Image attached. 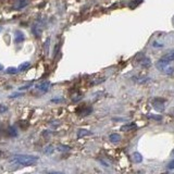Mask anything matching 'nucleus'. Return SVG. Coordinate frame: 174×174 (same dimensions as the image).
Here are the masks:
<instances>
[{"instance_id": "aec40b11", "label": "nucleus", "mask_w": 174, "mask_h": 174, "mask_svg": "<svg viewBox=\"0 0 174 174\" xmlns=\"http://www.w3.org/2000/svg\"><path fill=\"white\" fill-rule=\"evenodd\" d=\"M152 47H155V48H161V47H163L162 44H158L157 41H153L152 43Z\"/></svg>"}, {"instance_id": "a211bd4d", "label": "nucleus", "mask_w": 174, "mask_h": 174, "mask_svg": "<svg viewBox=\"0 0 174 174\" xmlns=\"http://www.w3.org/2000/svg\"><path fill=\"white\" fill-rule=\"evenodd\" d=\"M166 168H168V170H174V159L171 162L168 163V166H166Z\"/></svg>"}, {"instance_id": "f03ea898", "label": "nucleus", "mask_w": 174, "mask_h": 174, "mask_svg": "<svg viewBox=\"0 0 174 174\" xmlns=\"http://www.w3.org/2000/svg\"><path fill=\"white\" fill-rule=\"evenodd\" d=\"M51 84H50V82L49 81H44V82H40V83H38V84L35 85V88L37 90L41 92H47L50 88Z\"/></svg>"}, {"instance_id": "4be33fe9", "label": "nucleus", "mask_w": 174, "mask_h": 174, "mask_svg": "<svg viewBox=\"0 0 174 174\" xmlns=\"http://www.w3.org/2000/svg\"><path fill=\"white\" fill-rule=\"evenodd\" d=\"M20 94H18V92H15V94H13V95H11L10 98H14V97H19Z\"/></svg>"}, {"instance_id": "9b49d317", "label": "nucleus", "mask_w": 174, "mask_h": 174, "mask_svg": "<svg viewBox=\"0 0 174 174\" xmlns=\"http://www.w3.org/2000/svg\"><path fill=\"white\" fill-rule=\"evenodd\" d=\"M57 150H58V151H61V152H63V151H70L71 148L69 146H65V145H58V146H57Z\"/></svg>"}, {"instance_id": "f257e3e1", "label": "nucleus", "mask_w": 174, "mask_h": 174, "mask_svg": "<svg viewBox=\"0 0 174 174\" xmlns=\"http://www.w3.org/2000/svg\"><path fill=\"white\" fill-rule=\"evenodd\" d=\"M38 159L39 158L37 156L33 155H16L12 158L11 162L16 163L22 166H32L38 162Z\"/></svg>"}, {"instance_id": "393cba45", "label": "nucleus", "mask_w": 174, "mask_h": 174, "mask_svg": "<svg viewBox=\"0 0 174 174\" xmlns=\"http://www.w3.org/2000/svg\"><path fill=\"white\" fill-rule=\"evenodd\" d=\"M2 31H3V27H2V26H0V33L2 32Z\"/></svg>"}, {"instance_id": "412c9836", "label": "nucleus", "mask_w": 174, "mask_h": 174, "mask_svg": "<svg viewBox=\"0 0 174 174\" xmlns=\"http://www.w3.org/2000/svg\"><path fill=\"white\" fill-rule=\"evenodd\" d=\"M8 110L7 109V107H5V106H0V112H5Z\"/></svg>"}, {"instance_id": "2eb2a0df", "label": "nucleus", "mask_w": 174, "mask_h": 174, "mask_svg": "<svg viewBox=\"0 0 174 174\" xmlns=\"http://www.w3.org/2000/svg\"><path fill=\"white\" fill-rule=\"evenodd\" d=\"M33 33H34L37 37H39V36L41 35V30H38V26H34L33 27Z\"/></svg>"}, {"instance_id": "f3484780", "label": "nucleus", "mask_w": 174, "mask_h": 174, "mask_svg": "<svg viewBox=\"0 0 174 174\" xmlns=\"http://www.w3.org/2000/svg\"><path fill=\"white\" fill-rule=\"evenodd\" d=\"M32 82H31V83H28V84H26V85H23V86H21L19 88V89L18 90H20V92H22V90H25V89H28V88H30L31 86H32Z\"/></svg>"}, {"instance_id": "5701e85b", "label": "nucleus", "mask_w": 174, "mask_h": 174, "mask_svg": "<svg viewBox=\"0 0 174 174\" xmlns=\"http://www.w3.org/2000/svg\"><path fill=\"white\" fill-rule=\"evenodd\" d=\"M49 174H63L62 172H58V171H56V172H50Z\"/></svg>"}, {"instance_id": "4468645a", "label": "nucleus", "mask_w": 174, "mask_h": 174, "mask_svg": "<svg viewBox=\"0 0 174 174\" xmlns=\"http://www.w3.org/2000/svg\"><path fill=\"white\" fill-rule=\"evenodd\" d=\"M26 5H27V0H19V5H16V8L19 9V10H21V9L24 8Z\"/></svg>"}, {"instance_id": "39448f33", "label": "nucleus", "mask_w": 174, "mask_h": 174, "mask_svg": "<svg viewBox=\"0 0 174 174\" xmlns=\"http://www.w3.org/2000/svg\"><path fill=\"white\" fill-rule=\"evenodd\" d=\"M161 60H163V61H166V62L168 63H171L174 61V51L173 52H169V53L164 54L163 57L160 58Z\"/></svg>"}, {"instance_id": "423d86ee", "label": "nucleus", "mask_w": 174, "mask_h": 174, "mask_svg": "<svg viewBox=\"0 0 174 174\" xmlns=\"http://www.w3.org/2000/svg\"><path fill=\"white\" fill-rule=\"evenodd\" d=\"M109 140L111 141V143H119V141H121V135L118 133H112L111 135L109 136Z\"/></svg>"}, {"instance_id": "9d476101", "label": "nucleus", "mask_w": 174, "mask_h": 174, "mask_svg": "<svg viewBox=\"0 0 174 174\" xmlns=\"http://www.w3.org/2000/svg\"><path fill=\"white\" fill-rule=\"evenodd\" d=\"M90 132L88 130H84V128H81V130H77V137L79 138H82V137H84V136H87V135H90Z\"/></svg>"}, {"instance_id": "0eeeda50", "label": "nucleus", "mask_w": 174, "mask_h": 174, "mask_svg": "<svg viewBox=\"0 0 174 174\" xmlns=\"http://www.w3.org/2000/svg\"><path fill=\"white\" fill-rule=\"evenodd\" d=\"M132 158H133V161L135 163H140L143 162V156H141V153H139V152L135 151L133 152V155H132Z\"/></svg>"}, {"instance_id": "b1692460", "label": "nucleus", "mask_w": 174, "mask_h": 174, "mask_svg": "<svg viewBox=\"0 0 174 174\" xmlns=\"http://www.w3.org/2000/svg\"><path fill=\"white\" fill-rule=\"evenodd\" d=\"M0 71H3V65L0 63Z\"/></svg>"}, {"instance_id": "dca6fc26", "label": "nucleus", "mask_w": 174, "mask_h": 174, "mask_svg": "<svg viewBox=\"0 0 174 174\" xmlns=\"http://www.w3.org/2000/svg\"><path fill=\"white\" fill-rule=\"evenodd\" d=\"M9 133H10L11 136H16L18 135V133H16V130L14 126H11V127H9Z\"/></svg>"}, {"instance_id": "f8f14e48", "label": "nucleus", "mask_w": 174, "mask_h": 174, "mask_svg": "<svg viewBox=\"0 0 174 174\" xmlns=\"http://www.w3.org/2000/svg\"><path fill=\"white\" fill-rule=\"evenodd\" d=\"M18 72H19V69L13 68V66H10V68H8L5 70V73L7 74H16Z\"/></svg>"}, {"instance_id": "20e7f679", "label": "nucleus", "mask_w": 174, "mask_h": 174, "mask_svg": "<svg viewBox=\"0 0 174 174\" xmlns=\"http://www.w3.org/2000/svg\"><path fill=\"white\" fill-rule=\"evenodd\" d=\"M24 40H25L24 33L22 32V31H16L15 32V43L20 44V43H23Z\"/></svg>"}, {"instance_id": "ddd939ff", "label": "nucleus", "mask_w": 174, "mask_h": 174, "mask_svg": "<svg viewBox=\"0 0 174 174\" xmlns=\"http://www.w3.org/2000/svg\"><path fill=\"white\" fill-rule=\"evenodd\" d=\"M141 65H143L144 68H149L150 65H151V60L148 59V58H145L144 61H141Z\"/></svg>"}, {"instance_id": "1a4fd4ad", "label": "nucleus", "mask_w": 174, "mask_h": 174, "mask_svg": "<svg viewBox=\"0 0 174 174\" xmlns=\"http://www.w3.org/2000/svg\"><path fill=\"white\" fill-rule=\"evenodd\" d=\"M31 66V62H28V61H25V62L21 63V64L19 65V72H24V71H26L27 69Z\"/></svg>"}, {"instance_id": "6ab92c4d", "label": "nucleus", "mask_w": 174, "mask_h": 174, "mask_svg": "<svg viewBox=\"0 0 174 174\" xmlns=\"http://www.w3.org/2000/svg\"><path fill=\"white\" fill-rule=\"evenodd\" d=\"M64 101L63 98H57V99H51V102H54V103H59V102H62Z\"/></svg>"}, {"instance_id": "6e6552de", "label": "nucleus", "mask_w": 174, "mask_h": 174, "mask_svg": "<svg viewBox=\"0 0 174 174\" xmlns=\"http://www.w3.org/2000/svg\"><path fill=\"white\" fill-rule=\"evenodd\" d=\"M53 152H54V147L52 146V145H48V146H46L44 148V153L47 156L52 155Z\"/></svg>"}, {"instance_id": "7ed1b4c3", "label": "nucleus", "mask_w": 174, "mask_h": 174, "mask_svg": "<svg viewBox=\"0 0 174 174\" xmlns=\"http://www.w3.org/2000/svg\"><path fill=\"white\" fill-rule=\"evenodd\" d=\"M137 128V125L135 123H128V124H124L120 127V130L121 132H128V130H135Z\"/></svg>"}]
</instances>
